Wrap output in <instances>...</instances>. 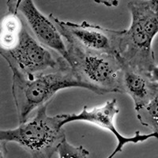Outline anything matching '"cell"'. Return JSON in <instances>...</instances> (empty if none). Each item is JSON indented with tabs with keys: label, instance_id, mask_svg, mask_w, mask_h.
Here are the masks:
<instances>
[{
	"label": "cell",
	"instance_id": "1",
	"mask_svg": "<svg viewBox=\"0 0 158 158\" xmlns=\"http://www.w3.org/2000/svg\"><path fill=\"white\" fill-rule=\"evenodd\" d=\"M127 7L131 22L127 29H123L118 56L125 64L149 75L156 65L153 41L158 33V12L149 0H132Z\"/></svg>",
	"mask_w": 158,
	"mask_h": 158
},
{
	"label": "cell",
	"instance_id": "2",
	"mask_svg": "<svg viewBox=\"0 0 158 158\" xmlns=\"http://www.w3.org/2000/svg\"><path fill=\"white\" fill-rule=\"evenodd\" d=\"M11 71V90L19 123L26 122L32 111L50 103L59 90L69 88L86 89L70 64L36 75H25L16 70Z\"/></svg>",
	"mask_w": 158,
	"mask_h": 158
},
{
	"label": "cell",
	"instance_id": "3",
	"mask_svg": "<svg viewBox=\"0 0 158 158\" xmlns=\"http://www.w3.org/2000/svg\"><path fill=\"white\" fill-rule=\"evenodd\" d=\"M46 104L36 115L15 129L1 130L0 141L15 142L25 149L30 158H52L66 139L61 114L51 116Z\"/></svg>",
	"mask_w": 158,
	"mask_h": 158
},
{
	"label": "cell",
	"instance_id": "4",
	"mask_svg": "<svg viewBox=\"0 0 158 158\" xmlns=\"http://www.w3.org/2000/svg\"><path fill=\"white\" fill-rule=\"evenodd\" d=\"M69 64L86 89L99 95L121 93L123 61L119 56L85 50L64 40Z\"/></svg>",
	"mask_w": 158,
	"mask_h": 158
},
{
	"label": "cell",
	"instance_id": "5",
	"mask_svg": "<svg viewBox=\"0 0 158 158\" xmlns=\"http://www.w3.org/2000/svg\"><path fill=\"white\" fill-rule=\"evenodd\" d=\"M0 54L11 70L25 75L43 74L69 64L64 58L38 41L25 26L9 47L0 49Z\"/></svg>",
	"mask_w": 158,
	"mask_h": 158
},
{
	"label": "cell",
	"instance_id": "6",
	"mask_svg": "<svg viewBox=\"0 0 158 158\" xmlns=\"http://www.w3.org/2000/svg\"><path fill=\"white\" fill-rule=\"evenodd\" d=\"M48 18L60 32L63 40L90 52L118 56L122 30L106 29L89 22L74 23L61 21L51 14Z\"/></svg>",
	"mask_w": 158,
	"mask_h": 158
},
{
	"label": "cell",
	"instance_id": "7",
	"mask_svg": "<svg viewBox=\"0 0 158 158\" xmlns=\"http://www.w3.org/2000/svg\"><path fill=\"white\" fill-rule=\"evenodd\" d=\"M7 11L19 17L25 28L42 44L69 61L64 40L48 17L35 6L33 0H6Z\"/></svg>",
	"mask_w": 158,
	"mask_h": 158
},
{
	"label": "cell",
	"instance_id": "8",
	"mask_svg": "<svg viewBox=\"0 0 158 158\" xmlns=\"http://www.w3.org/2000/svg\"><path fill=\"white\" fill-rule=\"evenodd\" d=\"M120 109L118 108L117 100L113 99L108 101L104 105L101 107H95L89 108L87 106H84L83 109L77 114H61L63 118V125L76 121L87 122L94 124L98 127L109 131L117 141V145L112 153L107 158H114V156L123 151L124 146L127 144L138 142H143L149 140L150 138L158 139V135L156 133L141 134L139 131L135 132L134 136L127 137L120 134V132L115 127L114 123L115 117L118 114Z\"/></svg>",
	"mask_w": 158,
	"mask_h": 158
},
{
	"label": "cell",
	"instance_id": "9",
	"mask_svg": "<svg viewBox=\"0 0 158 158\" xmlns=\"http://www.w3.org/2000/svg\"><path fill=\"white\" fill-rule=\"evenodd\" d=\"M121 93L129 95L133 100L135 109L149 104L156 96L155 82L150 76L135 70L123 62Z\"/></svg>",
	"mask_w": 158,
	"mask_h": 158
},
{
	"label": "cell",
	"instance_id": "10",
	"mask_svg": "<svg viewBox=\"0 0 158 158\" xmlns=\"http://www.w3.org/2000/svg\"><path fill=\"white\" fill-rule=\"evenodd\" d=\"M135 111L137 118L142 126L149 128L152 132L158 135V97Z\"/></svg>",
	"mask_w": 158,
	"mask_h": 158
},
{
	"label": "cell",
	"instance_id": "11",
	"mask_svg": "<svg viewBox=\"0 0 158 158\" xmlns=\"http://www.w3.org/2000/svg\"><path fill=\"white\" fill-rule=\"evenodd\" d=\"M57 153L59 158H89V152L84 146H74L67 138L58 148Z\"/></svg>",
	"mask_w": 158,
	"mask_h": 158
},
{
	"label": "cell",
	"instance_id": "12",
	"mask_svg": "<svg viewBox=\"0 0 158 158\" xmlns=\"http://www.w3.org/2000/svg\"><path fill=\"white\" fill-rule=\"evenodd\" d=\"M97 4H103V5L108 6V7H113L117 6L119 3V0H94Z\"/></svg>",
	"mask_w": 158,
	"mask_h": 158
},
{
	"label": "cell",
	"instance_id": "13",
	"mask_svg": "<svg viewBox=\"0 0 158 158\" xmlns=\"http://www.w3.org/2000/svg\"><path fill=\"white\" fill-rule=\"evenodd\" d=\"M150 78L153 82L158 83V65H156L150 72Z\"/></svg>",
	"mask_w": 158,
	"mask_h": 158
},
{
	"label": "cell",
	"instance_id": "14",
	"mask_svg": "<svg viewBox=\"0 0 158 158\" xmlns=\"http://www.w3.org/2000/svg\"><path fill=\"white\" fill-rule=\"evenodd\" d=\"M6 144L7 142H3V141H0V158H6V155L7 153L6 150Z\"/></svg>",
	"mask_w": 158,
	"mask_h": 158
},
{
	"label": "cell",
	"instance_id": "15",
	"mask_svg": "<svg viewBox=\"0 0 158 158\" xmlns=\"http://www.w3.org/2000/svg\"><path fill=\"white\" fill-rule=\"evenodd\" d=\"M149 1L153 9L158 12V0H149Z\"/></svg>",
	"mask_w": 158,
	"mask_h": 158
},
{
	"label": "cell",
	"instance_id": "16",
	"mask_svg": "<svg viewBox=\"0 0 158 158\" xmlns=\"http://www.w3.org/2000/svg\"><path fill=\"white\" fill-rule=\"evenodd\" d=\"M155 89H156V96H157V97H158V83L155 82Z\"/></svg>",
	"mask_w": 158,
	"mask_h": 158
}]
</instances>
